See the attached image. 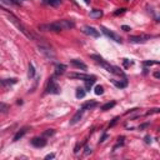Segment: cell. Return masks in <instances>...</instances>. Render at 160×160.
<instances>
[{
    "mask_svg": "<svg viewBox=\"0 0 160 160\" xmlns=\"http://www.w3.org/2000/svg\"><path fill=\"white\" fill-rule=\"evenodd\" d=\"M9 19H10V21H11V23H14V24L16 25V28H18L19 30H20L21 33H23L25 36H26V38H29V39H35V36H34V35H33L30 31H28V29H26V28H25L23 24L20 23L18 18H15V16L13 15V14H10V15H9Z\"/></svg>",
    "mask_w": 160,
    "mask_h": 160,
    "instance_id": "6da1fadb",
    "label": "cell"
},
{
    "mask_svg": "<svg viewBox=\"0 0 160 160\" xmlns=\"http://www.w3.org/2000/svg\"><path fill=\"white\" fill-rule=\"evenodd\" d=\"M56 26L60 29V30H69V29H74L75 28V23L73 20H59V21H55Z\"/></svg>",
    "mask_w": 160,
    "mask_h": 160,
    "instance_id": "7a4b0ae2",
    "label": "cell"
},
{
    "mask_svg": "<svg viewBox=\"0 0 160 160\" xmlns=\"http://www.w3.org/2000/svg\"><path fill=\"white\" fill-rule=\"evenodd\" d=\"M46 91H48V93H50V94H59V93H60V86L56 84L55 78H54V76H53L51 79H50V81L48 83Z\"/></svg>",
    "mask_w": 160,
    "mask_h": 160,
    "instance_id": "3957f363",
    "label": "cell"
},
{
    "mask_svg": "<svg viewBox=\"0 0 160 160\" xmlns=\"http://www.w3.org/2000/svg\"><path fill=\"white\" fill-rule=\"evenodd\" d=\"M101 30H103V33L108 36V38H110L111 40H114V41H116V43H123V39H121V36L120 35H118L116 33H114V31H110V30H108L106 28H104V26H101Z\"/></svg>",
    "mask_w": 160,
    "mask_h": 160,
    "instance_id": "277c9868",
    "label": "cell"
},
{
    "mask_svg": "<svg viewBox=\"0 0 160 160\" xmlns=\"http://www.w3.org/2000/svg\"><path fill=\"white\" fill-rule=\"evenodd\" d=\"M70 79H79V80H84V81H88V80H93L95 79V76L89 75V74H83V73H71L69 74Z\"/></svg>",
    "mask_w": 160,
    "mask_h": 160,
    "instance_id": "5b68a950",
    "label": "cell"
},
{
    "mask_svg": "<svg viewBox=\"0 0 160 160\" xmlns=\"http://www.w3.org/2000/svg\"><path fill=\"white\" fill-rule=\"evenodd\" d=\"M81 31L84 33V34H86V35H89V36H91V38H99V31L96 30L95 28H93V26H89V25H85L83 29H81Z\"/></svg>",
    "mask_w": 160,
    "mask_h": 160,
    "instance_id": "8992f818",
    "label": "cell"
},
{
    "mask_svg": "<svg viewBox=\"0 0 160 160\" xmlns=\"http://www.w3.org/2000/svg\"><path fill=\"white\" fill-rule=\"evenodd\" d=\"M39 51L44 54L48 59H54L55 58V53L53 49H50L49 46H45V45H39Z\"/></svg>",
    "mask_w": 160,
    "mask_h": 160,
    "instance_id": "52a82bcc",
    "label": "cell"
},
{
    "mask_svg": "<svg viewBox=\"0 0 160 160\" xmlns=\"http://www.w3.org/2000/svg\"><path fill=\"white\" fill-rule=\"evenodd\" d=\"M31 145L35 148H44L46 145V140L44 138H34L31 140Z\"/></svg>",
    "mask_w": 160,
    "mask_h": 160,
    "instance_id": "ba28073f",
    "label": "cell"
},
{
    "mask_svg": "<svg viewBox=\"0 0 160 160\" xmlns=\"http://www.w3.org/2000/svg\"><path fill=\"white\" fill-rule=\"evenodd\" d=\"M83 114H84V109L81 108V109H79V110L75 113V115L71 118L70 125H74V124H76V123H79L80 120H81V118H83Z\"/></svg>",
    "mask_w": 160,
    "mask_h": 160,
    "instance_id": "9c48e42d",
    "label": "cell"
},
{
    "mask_svg": "<svg viewBox=\"0 0 160 160\" xmlns=\"http://www.w3.org/2000/svg\"><path fill=\"white\" fill-rule=\"evenodd\" d=\"M150 39V35H141V36H130L129 38V41L131 43H145Z\"/></svg>",
    "mask_w": 160,
    "mask_h": 160,
    "instance_id": "30bf717a",
    "label": "cell"
},
{
    "mask_svg": "<svg viewBox=\"0 0 160 160\" xmlns=\"http://www.w3.org/2000/svg\"><path fill=\"white\" fill-rule=\"evenodd\" d=\"M89 16L93 18V19H100L101 16H103V11H101L100 9H94V10L90 11Z\"/></svg>",
    "mask_w": 160,
    "mask_h": 160,
    "instance_id": "8fae6325",
    "label": "cell"
},
{
    "mask_svg": "<svg viewBox=\"0 0 160 160\" xmlns=\"http://www.w3.org/2000/svg\"><path fill=\"white\" fill-rule=\"evenodd\" d=\"M28 133V128H23V129H20L19 131L15 134V136H14V141H18V140H20L21 138H23L25 134Z\"/></svg>",
    "mask_w": 160,
    "mask_h": 160,
    "instance_id": "7c38bea8",
    "label": "cell"
},
{
    "mask_svg": "<svg viewBox=\"0 0 160 160\" xmlns=\"http://www.w3.org/2000/svg\"><path fill=\"white\" fill-rule=\"evenodd\" d=\"M96 105H98L96 101H94V100H89V101H86V103H84L81 108L84 109V110H86V109H88V110H90V109L95 108Z\"/></svg>",
    "mask_w": 160,
    "mask_h": 160,
    "instance_id": "4fadbf2b",
    "label": "cell"
},
{
    "mask_svg": "<svg viewBox=\"0 0 160 160\" xmlns=\"http://www.w3.org/2000/svg\"><path fill=\"white\" fill-rule=\"evenodd\" d=\"M111 81L114 83V85L116 86V88H119V89H124L128 86V80L124 78V80L123 81H116V80H111Z\"/></svg>",
    "mask_w": 160,
    "mask_h": 160,
    "instance_id": "5bb4252c",
    "label": "cell"
},
{
    "mask_svg": "<svg viewBox=\"0 0 160 160\" xmlns=\"http://www.w3.org/2000/svg\"><path fill=\"white\" fill-rule=\"evenodd\" d=\"M70 63L74 65V66H76V68H79V69H83V70H86L88 69V66L83 63V61H79V60H75V59H73V60H70Z\"/></svg>",
    "mask_w": 160,
    "mask_h": 160,
    "instance_id": "9a60e30c",
    "label": "cell"
},
{
    "mask_svg": "<svg viewBox=\"0 0 160 160\" xmlns=\"http://www.w3.org/2000/svg\"><path fill=\"white\" fill-rule=\"evenodd\" d=\"M85 95H86V90H84V88H78V89H76L75 96H76L78 99H83Z\"/></svg>",
    "mask_w": 160,
    "mask_h": 160,
    "instance_id": "2e32d148",
    "label": "cell"
},
{
    "mask_svg": "<svg viewBox=\"0 0 160 160\" xmlns=\"http://www.w3.org/2000/svg\"><path fill=\"white\" fill-rule=\"evenodd\" d=\"M18 83V79H5V80H0V84L1 85H13V84H16Z\"/></svg>",
    "mask_w": 160,
    "mask_h": 160,
    "instance_id": "e0dca14e",
    "label": "cell"
},
{
    "mask_svg": "<svg viewBox=\"0 0 160 160\" xmlns=\"http://www.w3.org/2000/svg\"><path fill=\"white\" fill-rule=\"evenodd\" d=\"M65 69H66V65H64V64H59V65H56V71H55V75H61L64 74V71Z\"/></svg>",
    "mask_w": 160,
    "mask_h": 160,
    "instance_id": "ac0fdd59",
    "label": "cell"
},
{
    "mask_svg": "<svg viewBox=\"0 0 160 160\" xmlns=\"http://www.w3.org/2000/svg\"><path fill=\"white\" fill-rule=\"evenodd\" d=\"M28 76L29 79H33L35 76V68L31 63H29V71H28Z\"/></svg>",
    "mask_w": 160,
    "mask_h": 160,
    "instance_id": "d6986e66",
    "label": "cell"
},
{
    "mask_svg": "<svg viewBox=\"0 0 160 160\" xmlns=\"http://www.w3.org/2000/svg\"><path fill=\"white\" fill-rule=\"evenodd\" d=\"M115 105H116V103H115V101H110V103H106L105 105H103V106H101V110H103V111L110 110V109H111V108H114Z\"/></svg>",
    "mask_w": 160,
    "mask_h": 160,
    "instance_id": "ffe728a7",
    "label": "cell"
},
{
    "mask_svg": "<svg viewBox=\"0 0 160 160\" xmlns=\"http://www.w3.org/2000/svg\"><path fill=\"white\" fill-rule=\"evenodd\" d=\"M8 111H9V105L5 104V103H0V113L6 114Z\"/></svg>",
    "mask_w": 160,
    "mask_h": 160,
    "instance_id": "44dd1931",
    "label": "cell"
},
{
    "mask_svg": "<svg viewBox=\"0 0 160 160\" xmlns=\"http://www.w3.org/2000/svg\"><path fill=\"white\" fill-rule=\"evenodd\" d=\"M113 74H116V75H120V76H123V78H125V74H124V73H123L118 66H113Z\"/></svg>",
    "mask_w": 160,
    "mask_h": 160,
    "instance_id": "7402d4cb",
    "label": "cell"
},
{
    "mask_svg": "<svg viewBox=\"0 0 160 160\" xmlns=\"http://www.w3.org/2000/svg\"><path fill=\"white\" fill-rule=\"evenodd\" d=\"M94 83H95V79L85 81V89H86V91H90V89H91V86L94 85Z\"/></svg>",
    "mask_w": 160,
    "mask_h": 160,
    "instance_id": "603a6c76",
    "label": "cell"
},
{
    "mask_svg": "<svg viewBox=\"0 0 160 160\" xmlns=\"http://www.w3.org/2000/svg\"><path fill=\"white\" fill-rule=\"evenodd\" d=\"M46 3L51 6H58V5H60L61 0H46Z\"/></svg>",
    "mask_w": 160,
    "mask_h": 160,
    "instance_id": "cb8c5ba5",
    "label": "cell"
},
{
    "mask_svg": "<svg viewBox=\"0 0 160 160\" xmlns=\"http://www.w3.org/2000/svg\"><path fill=\"white\" fill-rule=\"evenodd\" d=\"M103 93H104V88H103V86L96 85L95 86V94H96V95H101Z\"/></svg>",
    "mask_w": 160,
    "mask_h": 160,
    "instance_id": "d4e9b609",
    "label": "cell"
},
{
    "mask_svg": "<svg viewBox=\"0 0 160 160\" xmlns=\"http://www.w3.org/2000/svg\"><path fill=\"white\" fill-rule=\"evenodd\" d=\"M55 134V130L54 129H48L44 131V136H53Z\"/></svg>",
    "mask_w": 160,
    "mask_h": 160,
    "instance_id": "484cf974",
    "label": "cell"
},
{
    "mask_svg": "<svg viewBox=\"0 0 160 160\" xmlns=\"http://www.w3.org/2000/svg\"><path fill=\"white\" fill-rule=\"evenodd\" d=\"M90 58H91L93 60H95L96 63H100V61H103V60H104L100 55H95V54H94V55H90Z\"/></svg>",
    "mask_w": 160,
    "mask_h": 160,
    "instance_id": "4316f807",
    "label": "cell"
},
{
    "mask_svg": "<svg viewBox=\"0 0 160 160\" xmlns=\"http://www.w3.org/2000/svg\"><path fill=\"white\" fill-rule=\"evenodd\" d=\"M125 8H121V9H118V10H116V11H114V15H116V16H118V15H120V14H123V13H125Z\"/></svg>",
    "mask_w": 160,
    "mask_h": 160,
    "instance_id": "83f0119b",
    "label": "cell"
},
{
    "mask_svg": "<svg viewBox=\"0 0 160 160\" xmlns=\"http://www.w3.org/2000/svg\"><path fill=\"white\" fill-rule=\"evenodd\" d=\"M159 61H144V65H146V66H150V65H158Z\"/></svg>",
    "mask_w": 160,
    "mask_h": 160,
    "instance_id": "f1b7e54d",
    "label": "cell"
},
{
    "mask_svg": "<svg viewBox=\"0 0 160 160\" xmlns=\"http://www.w3.org/2000/svg\"><path fill=\"white\" fill-rule=\"evenodd\" d=\"M118 120H119V118H114V119H113V121L110 123V124H109V128H113V126L116 124V123H118Z\"/></svg>",
    "mask_w": 160,
    "mask_h": 160,
    "instance_id": "f546056e",
    "label": "cell"
},
{
    "mask_svg": "<svg viewBox=\"0 0 160 160\" xmlns=\"http://www.w3.org/2000/svg\"><path fill=\"white\" fill-rule=\"evenodd\" d=\"M158 113H159V109L156 108V109H151V110H150V111H148L146 114H148V115H150V114H158Z\"/></svg>",
    "mask_w": 160,
    "mask_h": 160,
    "instance_id": "4dcf8cb0",
    "label": "cell"
},
{
    "mask_svg": "<svg viewBox=\"0 0 160 160\" xmlns=\"http://www.w3.org/2000/svg\"><path fill=\"white\" fill-rule=\"evenodd\" d=\"M144 140H145V143H146V144H150V143H151V138H150L149 135H146V136L144 138Z\"/></svg>",
    "mask_w": 160,
    "mask_h": 160,
    "instance_id": "1f68e13d",
    "label": "cell"
},
{
    "mask_svg": "<svg viewBox=\"0 0 160 160\" xmlns=\"http://www.w3.org/2000/svg\"><path fill=\"white\" fill-rule=\"evenodd\" d=\"M108 136H109V135H108V134H104V135H103V136H101V139H100V140H99V141H100V143H104V141H105V140H106V139H108Z\"/></svg>",
    "mask_w": 160,
    "mask_h": 160,
    "instance_id": "d6a6232c",
    "label": "cell"
},
{
    "mask_svg": "<svg viewBox=\"0 0 160 160\" xmlns=\"http://www.w3.org/2000/svg\"><path fill=\"white\" fill-rule=\"evenodd\" d=\"M121 29H123L124 31H129V30H131V29H130V26H128V25H123V26H121Z\"/></svg>",
    "mask_w": 160,
    "mask_h": 160,
    "instance_id": "836d02e7",
    "label": "cell"
},
{
    "mask_svg": "<svg viewBox=\"0 0 160 160\" xmlns=\"http://www.w3.org/2000/svg\"><path fill=\"white\" fill-rule=\"evenodd\" d=\"M54 158H55V154H49V155H46V156H45V159H46V160H49V159H54Z\"/></svg>",
    "mask_w": 160,
    "mask_h": 160,
    "instance_id": "e575fe53",
    "label": "cell"
},
{
    "mask_svg": "<svg viewBox=\"0 0 160 160\" xmlns=\"http://www.w3.org/2000/svg\"><path fill=\"white\" fill-rule=\"evenodd\" d=\"M90 153H91V149H90L89 146H86V148H85V155H88V154H90Z\"/></svg>",
    "mask_w": 160,
    "mask_h": 160,
    "instance_id": "d590c367",
    "label": "cell"
},
{
    "mask_svg": "<svg viewBox=\"0 0 160 160\" xmlns=\"http://www.w3.org/2000/svg\"><path fill=\"white\" fill-rule=\"evenodd\" d=\"M130 64H131V61H129L128 59H124V65H125V66H126V68L129 66V65H130Z\"/></svg>",
    "mask_w": 160,
    "mask_h": 160,
    "instance_id": "8d00e7d4",
    "label": "cell"
},
{
    "mask_svg": "<svg viewBox=\"0 0 160 160\" xmlns=\"http://www.w3.org/2000/svg\"><path fill=\"white\" fill-rule=\"evenodd\" d=\"M0 1H1V3H4V4H11V1H10V0H0Z\"/></svg>",
    "mask_w": 160,
    "mask_h": 160,
    "instance_id": "74e56055",
    "label": "cell"
},
{
    "mask_svg": "<svg viewBox=\"0 0 160 160\" xmlns=\"http://www.w3.org/2000/svg\"><path fill=\"white\" fill-rule=\"evenodd\" d=\"M154 76H155L156 79H159V78H160V73H159V71H156V73H154Z\"/></svg>",
    "mask_w": 160,
    "mask_h": 160,
    "instance_id": "f35d334b",
    "label": "cell"
},
{
    "mask_svg": "<svg viewBox=\"0 0 160 160\" xmlns=\"http://www.w3.org/2000/svg\"><path fill=\"white\" fill-rule=\"evenodd\" d=\"M148 125H149V124H143V125H140V126H139V129H144V128H146Z\"/></svg>",
    "mask_w": 160,
    "mask_h": 160,
    "instance_id": "ab89813d",
    "label": "cell"
},
{
    "mask_svg": "<svg viewBox=\"0 0 160 160\" xmlns=\"http://www.w3.org/2000/svg\"><path fill=\"white\" fill-rule=\"evenodd\" d=\"M84 1H85L86 4H89V3H90V0H84Z\"/></svg>",
    "mask_w": 160,
    "mask_h": 160,
    "instance_id": "60d3db41",
    "label": "cell"
},
{
    "mask_svg": "<svg viewBox=\"0 0 160 160\" xmlns=\"http://www.w3.org/2000/svg\"><path fill=\"white\" fill-rule=\"evenodd\" d=\"M126 1H130V0H126Z\"/></svg>",
    "mask_w": 160,
    "mask_h": 160,
    "instance_id": "b9f144b4",
    "label": "cell"
}]
</instances>
